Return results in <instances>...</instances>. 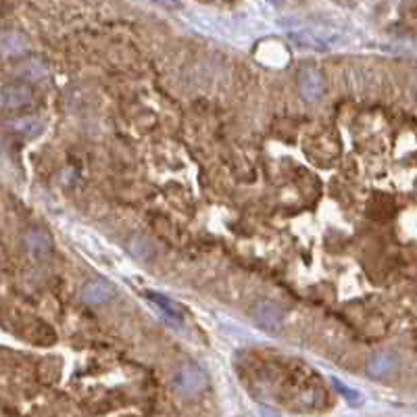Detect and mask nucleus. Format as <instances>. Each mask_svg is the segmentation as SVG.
Returning <instances> with one entry per match:
<instances>
[{"mask_svg": "<svg viewBox=\"0 0 417 417\" xmlns=\"http://www.w3.org/2000/svg\"><path fill=\"white\" fill-rule=\"evenodd\" d=\"M209 386V376L198 365H184L173 376V388L180 396L190 399L194 394L202 392Z\"/></svg>", "mask_w": 417, "mask_h": 417, "instance_id": "1", "label": "nucleus"}, {"mask_svg": "<svg viewBox=\"0 0 417 417\" xmlns=\"http://www.w3.org/2000/svg\"><path fill=\"white\" fill-rule=\"evenodd\" d=\"M332 386L345 396V401L349 403V405H353V407H359L363 401H365V396L359 392V390H354V388H351V386H347V384H342L338 378H332Z\"/></svg>", "mask_w": 417, "mask_h": 417, "instance_id": "12", "label": "nucleus"}, {"mask_svg": "<svg viewBox=\"0 0 417 417\" xmlns=\"http://www.w3.org/2000/svg\"><path fill=\"white\" fill-rule=\"evenodd\" d=\"M298 92L307 102H315L325 92V82L323 75L315 67H305L298 73Z\"/></svg>", "mask_w": 417, "mask_h": 417, "instance_id": "3", "label": "nucleus"}, {"mask_svg": "<svg viewBox=\"0 0 417 417\" xmlns=\"http://www.w3.org/2000/svg\"><path fill=\"white\" fill-rule=\"evenodd\" d=\"M32 88L26 86V84H11V86H4L2 88V109H21L26 104L32 102Z\"/></svg>", "mask_w": 417, "mask_h": 417, "instance_id": "5", "label": "nucleus"}, {"mask_svg": "<svg viewBox=\"0 0 417 417\" xmlns=\"http://www.w3.org/2000/svg\"><path fill=\"white\" fill-rule=\"evenodd\" d=\"M146 298L159 309V313L165 318V320L169 321V323H182V311H180V307L173 303V300H169L167 296H163V294H157V292H153V290H148L146 292Z\"/></svg>", "mask_w": 417, "mask_h": 417, "instance_id": "7", "label": "nucleus"}, {"mask_svg": "<svg viewBox=\"0 0 417 417\" xmlns=\"http://www.w3.org/2000/svg\"><path fill=\"white\" fill-rule=\"evenodd\" d=\"M265 417H269V416H265Z\"/></svg>", "mask_w": 417, "mask_h": 417, "instance_id": "13", "label": "nucleus"}, {"mask_svg": "<svg viewBox=\"0 0 417 417\" xmlns=\"http://www.w3.org/2000/svg\"><path fill=\"white\" fill-rule=\"evenodd\" d=\"M28 46H30V42L21 32L9 30V32L2 33V55L4 57H17V55L26 53Z\"/></svg>", "mask_w": 417, "mask_h": 417, "instance_id": "9", "label": "nucleus"}, {"mask_svg": "<svg viewBox=\"0 0 417 417\" xmlns=\"http://www.w3.org/2000/svg\"><path fill=\"white\" fill-rule=\"evenodd\" d=\"M399 367V359L392 353H378L374 354L365 367L367 376L372 378H388L394 369Z\"/></svg>", "mask_w": 417, "mask_h": 417, "instance_id": "6", "label": "nucleus"}, {"mask_svg": "<svg viewBox=\"0 0 417 417\" xmlns=\"http://www.w3.org/2000/svg\"><path fill=\"white\" fill-rule=\"evenodd\" d=\"M115 294H117L115 286H113L109 280H104V278L90 280V282L82 288V292H80L82 300H86V303H90V305H102V303H109V300H113V298H115Z\"/></svg>", "mask_w": 417, "mask_h": 417, "instance_id": "4", "label": "nucleus"}, {"mask_svg": "<svg viewBox=\"0 0 417 417\" xmlns=\"http://www.w3.org/2000/svg\"><path fill=\"white\" fill-rule=\"evenodd\" d=\"M23 244H26L28 253L40 257V255L50 253L53 240H50V236H48L44 229H30V232L26 234V238H23Z\"/></svg>", "mask_w": 417, "mask_h": 417, "instance_id": "8", "label": "nucleus"}, {"mask_svg": "<svg viewBox=\"0 0 417 417\" xmlns=\"http://www.w3.org/2000/svg\"><path fill=\"white\" fill-rule=\"evenodd\" d=\"M6 128L15 129L19 134H26V136H38L42 131V124L38 119L32 117H26V119H15V121H6Z\"/></svg>", "mask_w": 417, "mask_h": 417, "instance_id": "11", "label": "nucleus"}, {"mask_svg": "<svg viewBox=\"0 0 417 417\" xmlns=\"http://www.w3.org/2000/svg\"><path fill=\"white\" fill-rule=\"evenodd\" d=\"M251 318H253L257 327L269 332V334H278L280 327H282V321H284V313H282V309L276 303L259 300L257 305L253 307V311H251Z\"/></svg>", "mask_w": 417, "mask_h": 417, "instance_id": "2", "label": "nucleus"}, {"mask_svg": "<svg viewBox=\"0 0 417 417\" xmlns=\"http://www.w3.org/2000/svg\"><path fill=\"white\" fill-rule=\"evenodd\" d=\"M290 40L303 48H309V50H325V46H327V42L320 40L311 32H290Z\"/></svg>", "mask_w": 417, "mask_h": 417, "instance_id": "10", "label": "nucleus"}]
</instances>
